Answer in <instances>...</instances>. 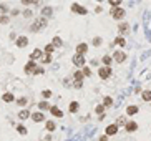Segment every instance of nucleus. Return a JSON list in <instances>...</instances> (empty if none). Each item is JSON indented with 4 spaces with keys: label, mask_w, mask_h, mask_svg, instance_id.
<instances>
[{
    "label": "nucleus",
    "mask_w": 151,
    "mask_h": 141,
    "mask_svg": "<svg viewBox=\"0 0 151 141\" xmlns=\"http://www.w3.org/2000/svg\"><path fill=\"white\" fill-rule=\"evenodd\" d=\"M50 113H52L55 118H63V111H61L58 106H52L50 108Z\"/></svg>",
    "instance_id": "nucleus-22"
},
{
    "label": "nucleus",
    "mask_w": 151,
    "mask_h": 141,
    "mask_svg": "<svg viewBox=\"0 0 151 141\" xmlns=\"http://www.w3.org/2000/svg\"><path fill=\"white\" fill-rule=\"evenodd\" d=\"M37 106H38V111H42V113H43V111H48V110L52 108V105H50V103H48L46 100H42L38 105H37Z\"/></svg>",
    "instance_id": "nucleus-17"
},
{
    "label": "nucleus",
    "mask_w": 151,
    "mask_h": 141,
    "mask_svg": "<svg viewBox=\"0 0 151 141\" xmlns=\"http://www.w3.org/2000/svg\"><path fill=\"white\" fill-rule=\"evenodd\" d=\"M108 3H110V5H111V8L121 7V0H108Z\"/></svg>",
    "instance_id": "nucleus-39"
},
{
    "label": "nucleus",
    "mask_w": 151,
    "mask_h": 141,
    "mask_svg": "<svg viewBox=\"0 0 151 141\" xmlns=\"http://www.w3.org/2000/svg\"><path fill=\"white\" fill-rule=\"evenodd\" d=\"M115 45H118V47H120V50H121V48H123V47H125V45H126V40H125V37H120V35H118V37L115 38Z\"/></svg>",
    "instance_id": "nucleus-26"
},
{
    "label": "nucleus",
    "mask_w": 151,
    "mask_h": 141,
    "mask_svg": "<svg viewBox=\"0 0 151 141\" xmlns=\"http://www.w3.org/2000/svg\"><path fill=\"white\" fill-rule=\"evenodd\" d=\"M63 85H65V87H70V81H68V78H65V80H63Z\"/></svg>",
    "instance_id": "nucleus-46"
},
{
    "label": "nucleus",
    "mask_w": 151,
    "mask_h": 141,
    "mask_svg": "<svg viewBox=\"0 0 151 141\" xmlns=\"http://www.w3.org/2000/svg\"><path fill=\"white\" fill-rule=\"evenodd\" d=\"M50 43H52V45H53V47H55V48H60V47H63V40H61L60 37H53V38H52V42H50Z\"/></svg>",
    "instance_id": "nucleus-24"
},
{
    "label": "nucleus",
    "mask_w": 151,
    "mask_h": 141,
    "mask_svg": "<svg viewBox=\"0 0 151 141\" xmlns=\"http://www.w3.org/2000/svg\"><path fill=\"white\" fill-rule=\"evenodd\" d=\"M52 95H53L52 90H42V98H43V100H48V98H52Z\"/></svg>",
    "instance_id": "nucleus-34"
},
{
    "label": "nucleus",
    "mask_w": 151,
    "mask_h": 141,
    "mask_svg": "<svg viewBox=\"0 0 151 141\" xmlns=\"http://www.w3.org/2000/svg\"><path fill=\"white\" fill-rule=\"evenodd\" d=\"M22 15H23L25 18H32V17H33V10H32V8H25V10L22 12Z\"/></svg>",
    "instance_id": "nucleus-36"
},
{
    "label": "nucleus",
    "mask_w": 151,
    "mask_h": 141,
    "mask_svg": "<svg viewBox=\"0 0 151 141\" xmlns=\"http://www.w3.org/2000/svg\"><path fill=\"white\" fill-rule=\"evenodd\" d=\"M17 116H18L20 121H25V120H28V118L32 116V113H30V110H28V108H23V110H20V111H18Z\"/></svg>",
    "instance_id": "nucleus-14"
},
{
    "label": "nucleus",
    "mask_w": 151,
    "mask_h": 141,
    "mask_svg": "<svg viewBox=\"0 0 151 141\" xmlns=\"http://www.w3.org/2000/svg\"><path fill=\"white\" fill-rule=\"evenodd\" d=\"M141 98H143L145 101H150V103H151V91H150V90H145V91L141 93Z\"/></svg>",
    "instance_id": "nucleus-35"
},
{
    "label": "nucleus",
    "mask_w": 151,
    "mask_h": 141,
    "mask_svg": "<svg viewBox=\"0 0 151 141\" xmlns=\"http://www.w3.org/2000/svg\"><path fill=\"white\" fill-rule=\"evenodd\" d=\"M139 108L136 105H130V106H126V114L128 116H135V114H138Z\"/></svg>",
    "instance_id": "nucleus-19"
},
{
    "label": "nucleus",
    "mask_w": 151,
    "mask_h": 141,
    "mask_svg": "<svg viewBox=\"0 0 151 141\" xmlns=\"http://www.w3.org/2000/svg\"><path fill=\"white\" fill-rule=\"evenodd\" d=\"M130 33V23H126V22H121L118 25V35L120 37H123V35Z\"/></svg>",
    "instance_id": "nucleus-12"
},
{
    "label": "nucleus",
    "mask_w": 151,
    "mask_h": 141,
    "mask_svg": "<svg viewBox=\"0 0 151 141\" xmlns=\"http://www.w3.org/2000/svg\"><path fill=\"white\" fill-rule=\"evenodd\" d=\"M88 48H90V45H88V43H85V42H81V43H78V45H77L75 52H77V55L85 57V55L88 53Z\"/></svg>",
    "instance_id": "nucleus-8"
},
{
    "label": "nucleus",
    "mask_w": 151,
    "mask_h": 141,
    "mask_svg": "<svg viewBox=\"0 0 151 141\" xmlns=\"http://www.w3.org/2000/svg\"><path fill=\"white\" fill-rule=\"evenodd\" d=\"M2 101L3 103H13L15 101V95L10 93V91H5V93L2 95Z\"/></svg>",
    "instance_id": "nucleus-16"
},
{
    "label": "nucleus",
    "mask_w": 151,
    "mask_h": 141,
    "mask_svg": "<svg viewBox=\"0 0 151 141\" xmlns=\"http://www.w3.org/2000/svg\"><path fill=\"white\" fill-rule=\"evenodd\" d=\"M98 141H108V136H106V134H101Z\"/></svg>",
    "instance_id": "nucleus-45"
},
{
    "label": "nucleus",
    "mask_w": 151,
    "mask_h": 141,
    "mask_svg": "<svg viewBox=\"0 0 151 141\" xmlns=\"http://www.w3.org/2000/svg\"><path fill=\"white\" fill-rule=\"evenodd\" d=\"M110 14H111V18L113 20H123L125 18V15H126V12H125V8H121V7H116V8H111L110 10Z\"/></svg>",
    "instance_id": "nucleus-2"
},
{
    "label": "nucleus",
    "mask_w": 151,
    "mask_h": 141,
    "mask_svg": "<svg viewBox=\"0 0 151 141\" xmlns=\"http://www.w3.org/2000/svg\"><path fill=\"white\" fill-rule=\"evenodd\" d=\"M105 108H111L113 106V98L111 96H103V103H101Z\"/></svg>",
    "instance_id": "nucleus-29"
},
{
    "label": "nucleus",
    "mask_w": 151,
    "mask_h": 141,
    "mask_svg": "<svg viewBox=\"0 0 151 141\" xmlns=\"http://www.w3.org/2000/svg\"><path fill=\"white\" fill-rule=\"evenodd\" d=\"M20 14H22V12H20L18 8H13L12 12H10V17H17V15H20Z\"/></svg>",
    "instance_id": "nucleus-44"
},
{
    "label": "nucleus",
    "mask_w": 151,
    "mask_h": 141,
    "mask_svg": "<svg viewBox=\"0 0 151 141\" xmlns=\"http://www.w3.org/2000/svg\"><path fill=\"white\" fill-rule=\"evenodd\" d=\"M45 129L48 131V133H53L55 129H57V123L53 120H46L45 121Z\"/></svg>",
    "instance_id": "nucleus-18"
},
{
    "label": "nucleus",
    "mask_w": 151,
    "mask_h": 141,
    "mask_svg": "<svg viewBox=\"0 0 151 141\" xmlns=\"http://www.w3.org/2000/svg\"><path fill=\"white\" fill-rule=\"evenodd\" d=\"M125 131L126 133H135V131H138V123L135 120H128V123L125 125Z\"/></svg>",
    "instance_id": "nucleus-10"
},
{
    "label": "nucleus",
    "mask_w": 151,
    "mask_h": 141,
    "mask_svg": "<svg viewBox=\"0 0 151 141\" xmlns=\"http://www.w3.org/2000/svg\"><path fill=\"white\" fill-rule=\"evenodd\" d=\"M46 23H48V18H45V17H42V15H40L38 18H35V20H33L32 27H30V32L37 33V32H40V30H43V28L46 27Z\"/></svg>",
    "instance_id": "nucleus-1"
},
{
    "label": "nucleus",
    "mask_w": 151,
    "mask_h": 141,
    "mask_svg": "<svg viewBox=\"0 0 151 141\" xmlns=\"http://www.w3.org/2000/svg\"><path fill=\"white\" fill-rule=\"evenodd\" d=\"M85 80V76L81 73V70H75V73H73V81H83Z\"/></svg>",
    "instance_id": "nucleus-27"
},
{
    "label": "nucleus",
    "mask_w": 151,
    "mask_h": 141,
    "mask_svg": "<svg viewBox=\"0 0 151 141\" xmlns=\"http://www.w3.org/2000/svg\"><path fill=\"white\" fill-rule=\"evenodd\" d=\"M95 12H96V14H101V7H100V5H98V7L95 8Z\"/></svg>",
    "instance_id": "nucleus-47"
},
{
    "label": "nucleus",
    "mask_w": 151,
    "mask_h": 141,
    "mask_svg": "<svg viewBox=\"0 0 151 141\" xmlns=\"http://www.w3.org/2000/svg\"><path fill=\"white\" fill-rule=\"evenodd\" d=\"M111 75H113L111 67H100V68H98V76H100V80H108Z\"/></svg>",
    "instance_id": "nucleus-5"
},
{
    "label": "nucleus",
    "mask_w": 151,
    "mask_h": 141,
    "mask_svg": "<svg viewBox=\"0 0 151 141\" xmlns=\"http://www.w3.org/2000/svg\"><path fill=\"white\" fill-rule=\"evenodd\" d=\"M72 63L75 65V67L78 68V70H81L83 67H86V60H85V57H81V55H73L72 57Z\"/></svg>",
    "instance_id": "nucleus-4"
},
{
    "label": "nucleus",
    "mask_w": 151,
    "mask_h": 141,
    "mask_svg": "<svg viewBox=\"0 0 151 141\" xmlns=\"http://www.w3.org/2000/svg\"><path fill=\"white\" fill-rule=\"evenodd\" d=\"M78 110H80V103H78V101H72V103L68 105V111H70L72 114L78 113Z\"/></svg>",
    "instance_id": "nucleus-20"
},
{
    "label": "nucleus",
    "mask_w": 151,
    "mask_h": 141,
    "mask_svg": "<svg viewBox=\"0 0 151 141\" xmlns=\"http://www.w3.org/2000/svg\"><path fill=\"white\" fill-rule=\"evenodd\" d=\"M72 12L73 14H77V15H86L88 14V10H86V7H83V5H80V3H77V2H75V3H72Z\"/></svg>",
    "instance_id": "nucleus-6"
},
{
    "label": "nucleus",
    "mask_w": 151,
    "mask_h": 141,
    "mask_svg": "<svg viewBox=\"0 0 151 141\" xmlns=\"http://www.w3.org/2000/svg\"><path fill=\"white\" fill-rule=\"evenodd\" d=\"M106 108L103 106V105H96V108H95V113L98 114V116H101V114H105Z\"/></svg>",
    "instance_id": "nucleus-33"
},
{
    "label": "nucleus",
    "mask_w": 151,
    "mask_h": 141,
    "mask_svg": "<svg viewBox=\"0 0 151 141\" xmlns=\"http://www.w3.org/2000/svg\"><path fill=\"white\" fill-rule=\"evenodd\" d=\"M111 58H113V61H115V63H125L126 58H128V55H126L123 50H115V52H113V55H111Z\"/></svg>",
    "instance_id": "nucleus-3"
},
{
    "label": "nucleus",
    "mask_w": 151,
    "mask_h": 141,
    "mask_svg": "<svg viewBox=\"0 0 151 141\" xmlns=\"http://www.w3.org/2000/svg\"><path fill=\"white\" fill-rule=\"evenodd\" d=\"M8 10V7H7V3H0V14L5 15V12Z\"/></svg>",
    "instance_id": "nucleus-41"
},
{
    "label": "nucleus",
    "mask_w": 151,
    "mask_h": 141,
    "mask_svg": "<svg viewBox=\"0 0 151 141\" xmlns=\"http://www.w3.org/2000/svg\"><path fill=\"white\" fill-rule=\"evenodd\" d=\"M126 123H128V120H126V116H120L118 120H116V125H118V128H120V126H125Z\"/></svg>",
    "instance_id": "nucleus-37"
},
{
    "label": "nucleus",
    "mask_w": 151,
    "mask_h": 141,
    "mask_svg": "<svg viewBox=\"0 0 151 141\" xmlns=\"http://www.w3.org/2000/svg\"><path fill=\"white\" fill-rule=\"evenodd\" d=\"M52 15H53V8L50 7V5H45V7L42 8V17L48 18V17H52Z\"/></svg>",
    "instance_id": "nucleus-21"
},
{
    "label": "nucleus",
    "mask_w": 151,
    "mask_h": 141,
    "mask_svg": "<svg viewBox=\"0 0 151 141\" xmlns=\"http://www.w3.org/2000/svg\"><path fill=\"white\" fill-rule=\"evenodd\" d=\"M38 67L37 65V61H32V60H28L25 63V67H23V72H25L27 75H33V72H35V68Z\"/></svg>",
    "instance_id": "nucleus-9"
},
{
    "label": "nucleus",
    "mask_w": 151,
    "mask_h": 141,
    "mask_svg": "<svg viewBox=\"0 0 151 141\" xmlns=\"http://www.w3.org/2000/svg\"><path fill=\"white\" fill-rule=\"evenodd\" d=\"M32 121L33 123H43L45 121V114L42 113V111H35V113H32Z\"/></svg>",
    "instance_id": "nucleus-13"
},
{
    "label": "nucleus",
    "mask_w": 151,
    "mask_h": 141,
    "mask_svg": "<svg viewBox=\"0 0 151 141\" xmlns=\"http://www.w3.org/2000/svg\"><path fill=\"white\" fill-rule=\"evenodd\" d=\"M8 22H10L8 15H0V23H8Z\"/></svg>",
    "instance_id": "nucleus-40"
},
{
    "label": "nucleus",
    "mask_w": 151,
    "mask_h": 141,
    "mask_svg": "<svg viewBox=\"0 0 151 141\" xmlns=\"http://www.w3.org/2000/svg\"><path fill=\"white\" fill-rule=\"evenodd\" d=\"M73 87L77 88V90H80V88H83V81H73Z\"/></svg>",
    "instance_id": "nucleus-43"
},
{
    "label": "nucleus",
    "mask_w": 151,
    "mask_h": 141,
    "mask_svg": "<svg viewBox=\"0 0 151 141\" xmlns=\"http://www.w3.org/2000/svg\"><path fill=\"white\" fill-rule=\"evenodd\" d=\"M101 63H103V67H111L113 58L110 55H103V57H101Z\"/></svg>",
    "instance_id": "nucleus-23"
},
{
    "label": "nucleus",
    "mask_w": 151,
    "mask_h": 141,
    "mask_svg": "<svg viewBox=\"0 0 151 141\" xmlns=\"http://www.w3.org/2000/svg\"><path fill=\"white\" fill-rule=\"evenodd\" d=\"M55 50H57V48L53 47L52 43H48V45L43 48V53H46V55H53V53H55Z\"/></svg>",
    "instance_id": "nucleus-30"
},
{
    "label": "nucleus",
    "mask_w": 151,
    "mask_h": 141,
    "mask_svg": "<svg viewBox=\"0 0 151 141\" xmlns=\"http://www.w3.org/2000/svg\"><path fill=\"white\" fill-rule=\"evenodd\" d=\"M53 60V55H46V53H43V57H42V63H43V65H46V63H50V61Z\"/></svg>",
    "instance_id": "nucleus-32"
},
{
    "label": "nucleus",
    "mask_w": 151,
    "mask_h": 141,
    "mask_svg": "<svg viewBox=\"0 0 151 141\" xmlns=\"http://www.w3.org/2000/svg\"><path fill=\"white\" fill-rule=\"evenodd\" d=\"M43 72H45V70H43L42 67H37L35 68V72H33V75H35V76H37V75H43Z\"/></svg>",
    "instance_id": "nucleus-42"
},
{
    "label": "nucleus",
    "mask_w": 151,
    "mask_h": 141,
    "mask_svg": "<svg viewBox=\"0 0 151 141\" xmlns=\"http://www.w3.org/2000/svg\"><path fill=\"white\" fill-rule=\"evenodd\" d=\"M81 73H83L85 78H88V76H92V75H93V72H92V68H90V67H83V68H81Z\"/></svg>",
    "instance_id": "nucleus-31"
},
{
    "label": "nucleus",
    "mask_w": 151,
    "mask_h": 141,
    "mask_svg": "<svg viewBox=\"0 0 151 141\" xmlns=\"http://www.w3.org/2000/svg\"><path fill=\"white\" fill-rule=\"evenodd\" d=\"M15 129H17V133H18V134H22V136H25V134L28 133L27 126H25V125H22V123H20V125H17V126H15Z\"/></svg>",
    "instance_id": "nucleus-25"
},
{
    "label": "nucleus",
    "mask_w": 151,
    "mask_h": 141,
    "mask_svg": "<svg viewBox=\"0 0 151 141\" xmlns=\"http://www.w3.org/2000/svg\"><path fill=\"white\" fill-rule=\"evenodd\" d=\"M42 57H43V50H40V48H35L32 53H30V60H32V61L42 60Z\"/></svg>",
    "instance_id": "nucleus-15"
},
{
    "label": "nucleus",
    "mask_w": 151,
    "mask_h": 141,
    "mask_svg": "<svg viewBox=\"0 0 151 141\" xmlns=\"http://www.w3.org/2000/svg\"><path fill=\"white\" fill-rule=\"evenodd\" d=\"M92 43H93V47H101V43H103V38H101V37H95Z\"/></svg>",
    "instance_id": "nucleus-38"
},
{
    "label": "nucleus",
    "mask_w": 151,
    "mask_h": 141,
    "mask_svg": "<svg viewBox=\"0 0 151 141\" xmlns=\"http://www.w3.org/2000/svg\"><path fill=\"white\" fill-rule=\"evenodd\" d=\"M120 133V128H118V125L116 123H111V125H108L106 126V129H105V134L110 138V136H115V134H118Z\"/></svg>",
    "instance_id": "nucleus-7"
},
{
    "label": "nucleus",
    "mask_w": 151,
    "mask_h": 141,
    "mask_svg": "<svg viewBox=\"0 0 151 141\" xmlns=\"http://www.w3.org/2000/svg\"><path fill=\"white\" fill-rule=\"evenodd\" d=\"M27 45H28V38H27L25 35L17 37V40H15V47H17V48H25Z\"/></svg>",
    "instance_id": "nucleus-11"
},
{
    "label": "nucleus",
    "mask_w": 151,
    "mask_h": 141,
    "mask_svg": "<svg viewBox=\"0 0 151 141\" xmlns=\"http://www.w3.org/2000/svg\"><path fill=\"white\" fill-rule=\"evenodd\" d=\"M17 105H18V106H22V110H23V108L27 106V103H28V98H27V96H20V98H17Z\"/></svg>",
    "instance_id": "nucleus-28"
}]
</instances>
